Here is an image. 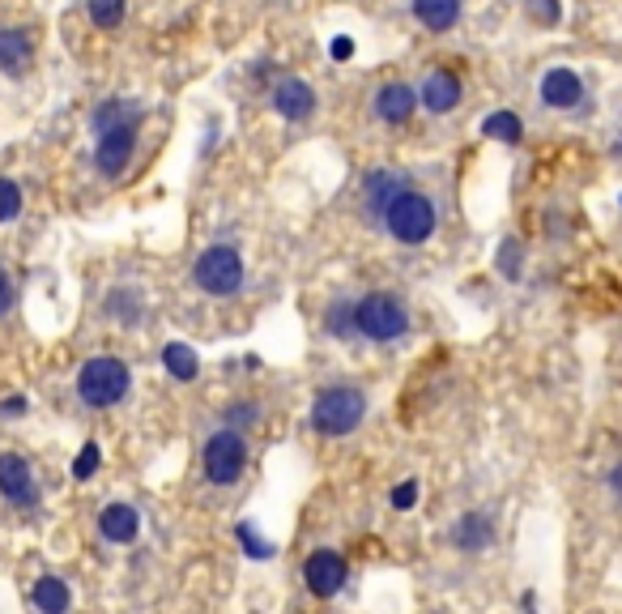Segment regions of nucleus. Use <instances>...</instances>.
<instances>
[{
    "label": "nucleus",
    "mask_w": 622,
    "mask_h": 614,
    "mask_svg": "<svg viewBox=\"0 0 622 614\" xmlns=\"http://www.w3.org/2000/svg\"><path fill=\"white\" fill-rule=\"evenodd\" d=\"M367 419V392L358 385H328V389L316 392L312 410H307V422L316 436L325 440H341V436H354Z\"/></svg>",
    "instance_id": "obj_1"
},
{
    "label": "nucleus",
    "mask_w": 622,
    "mask_h": 614,
    "mask_svg": "<svg viewBox=\"0 0 622 614\" xmlns=\"http://www.w3.org/2000/svg\"><path fill=\"white\" fill-rule=\"evenodd\" d=\"M384 231L401 244V248H422L427 239L435 235V226H439V214H435V201L427 193H418V188H401V193L392 196V205L384 209Z\"/></svg>",
    "instance_id": "obj_2"
},
{
    "label": "nucleus",
    "mask_w": 622,
    "mask_h": 614,
    "mask_svg": "<svg viewBox=\"0 0 622 614\" xmlns=\"http://www.w3.org/2000/svg\"><path fill=\"white\" fill-rule=\"evenodd\" d=\"M133 389V367L115 355H99V359H85L78 371V397H82L90 410H111L120 406Z\"/></svg>",
    "instance_id": "obj_3"
},
{
    "label": "nucleus",
    "mask_w": 622,
    "mask_h": 614,
    "mask_svg": "<svg viewBox=\"0 0 622 614\" xmlns=\"http://www.w3.org/2000/svg\"><path fill=\"white\" fill-rule=\"evenodd\" d=\"M354 325H358V337L367 341H397L409 334V307L392 290H371L354 299Z\"/></svg>",
    "instance_id": "obj_4"
},
{
    "label": "nucleus",
    "mask_w": 622,
    "mask_h": 614,
    "mask_svg": "<svg viewBox=\"0 0 622 614\" xmlns=\"http://www.w3.org/2000/svg\"><path fill=\"white\" fill-rule=\"evenodd\" d=\"M141 124H145V115H129V120H115V124L94 129V171L103 180H120L124 171L133 167Z\"/></svg>",
    "instance_id": "obj_5"
},
{
    "label": "nucleus",
    "mask_w": 622,
    "mask_h": 614,
    "mask_svg": "<svg viewBox=\"0 0 622 614\" xmlns=\"http://www.w3.org/2000/svg\"><path fill=\"white\" fill-rule=\"evenodd\" d=\"M192 282L201 295L210 299H231L239 286H244V256L231 248V244H214L196 256L192 265Z\"/></svg>",
    "instance_id": "obj_6"
},
{
    "label": "nucleus",
    "mask_w": 622,
    "mask_h": 614,
    "mask_svg": "<svg viewBox=\"0 0 622 614\" xmlns=\"http://www.w3.org/2000/svg\"><path fill=\"white\" fill-rule=\"evenodd\" d=\"M201 465H205V478H210L214 487H235L247 470L244 431H235V427L214 431V436L205 440V448H201Z\"/></svg>",
    "instance_id": "obj_7"
},
{
    "label": "nucleus",
    "mask_w": 622,
    "mask_h": 614,
    "mask_svg": "<svg viewBox=\"0 0 622 614\" xmlns=\"http://www.w3.org/2000/svg\"><path fill=\"white\" fill-rule=\"evenodd\" d=\"M350 581V563L337 555V551H312V555L303 559V585L307 593H316V597H333V593H341Z\"/></svg>",
    "instance_id": "obj_8"
},
{
    "label": "nucleus",
    "mask_w": 622,
    "mask_h": 614,
    "mask_svg": "<svg viewBox=\"0 0 622 614\" xmlns=\"http://www.w3.org/2000/svg\"><path fill=\"white\" fill-rule=\"evenodd\" d=\"M538 99H541V108H550V112H575V108L584 103V82H580L575 69L554 64V69L541 73Z\"/></svg>",
    "instance_id": "obj_9"
},
{
    "label": "nucleus",
    "mask_w": 622,
    "mask_h": 614,
    "mask_svg": "<svg viewBox=\"0 0 622 614\" xmlns=\"http://www.w3.org/2000/svg\"><path fill=\"white\" fill-rule=\"evenodd\" d=\"M0 495L13 508H34L39 503V482L22 452H0Z\"/></svg>",
    "instance_id": "obj_10"
},
{
    "label": "nucleus",
    "mask_w": 622,
    "mask_h": 614,
    "mask_svg": "<svg viewBox=\"0 0 622 614\" xmlns=\"http://www.w3.org/2000/svg\"><path fill=\"white\" fill-rule=\"evenodd\" d=\"M460 99H465V85H460V78L452 73V69H443V64H435L431 73L422 78V85H418V108L431 115H448L460 108Z\"/></svg>",
    "instance_id": "obj_11"
},
{
    "label": "nucleus",
    "mask_w": 622,
    "mask_h": 614,
    "mask_svg": "<svg viewBox=\"0 0 622 614\" xmlns=\"http://www.w3.org/2000/svg\"><path fill=\"white\" fill-rule=\"evenodd\" d=\"M269 103L282 120L303 124V120H312V115H316V90L303 82V78H277L273 90H269Z\"/></svg>",
    "instance_id": "obj_12"
},
{
    "label": "nucleus",
    "mask_w": 622,
    "mask_h": 614,
    "mask_svg": "<svg viewBox=\"0 0 622 614\" xmlns=\"http://www.w3.org/2000/svg\"><path fill=\"white\" fill-rule=\"evenodd\" d=\"M371 112H376L379 124L401 129V124H409L414 112H418V90L409 82H384L376 90V99H371Z\"/></svg>",
    "instance_id": "obj_13"
},
{
    "label": "nucleus",
    "mask_w": 622,
    "mask_h": 614,
    "mask_svg": "<svg viewBox=\"0 0 622 614\" xmlns=\"http://www.w3.org/2000/svg\"><path fill=\"white\" fill-rule=\"evenodd\" d=\"M34 64V34L27 27H0V73L27 78Z\"/></svg>",
    "instance_id": "obj_14"
},
{
    "label": "nucleus",
    "mask_w": 622,
    "mask_h": 614,
    "mask_svg": "<svg viewBox=\"0 0 622 614\" xmlns=\"http://www.w3.org/2000/svg\"><path fill=\"white\" fill-rule=\"evenodd\" d=\"M406 188V175H397L392 167H376L367 171V180H363V209H367V218L379 223L384 218V209L392 205V196Z\"/></svg>",
    "instance_id": "obj_15"
},
{
    "label": "nucleus",
    "mask_w": 622,
    "mask_h": 614,
    "mask_svg": "<svg viewBox=\"0 0 622 614\" xmlns=\"http://www.w3.org/2000/svg\"><path fill=\"white\" fill-rule=\"evenodd\" d=\"M99 533L115 542V546H129L136 542V533H141V516H136L133 503H103V512H99Z\"/></svg>",
    "instance_id": "obj_16"
},
{
    "label": "nucleus",
    "mask_w": 622,
    "mask_h": 614,
    "mask_svg": "<svg viewBox=\"0 0 622 614\" xmlns=\"http://www.w3.org/2000/svg\"><path fill=\"white\" fill-rule=\"evenodd\" d=\"M409 13L431 30V34H448V30L460 22L465 4H460V0H409Z\"/></svg>",
    "instance_id": "obj_17"
},
{
    "label": "nucleus",
    "mask_w": 622,
    "mask_h": 614,
    "mask_svg": "<svg viewBox=\"0 0 622 614\" xmlns=\"http://www.w3.org/2000/svg\"><path fill=\"white\" fill-rule=\"evenodd\" d=\"M103 311L120 325H141L145 320V295L136 286H111L108 299H103Z\"/></svg>",
    "instance_id": "obj_18"
},
{
    "label": "nucleus",
    "mask_w": 622,
    "mask_h": 614,
    "mask_svg": "<svg viewBox=\"0 0 622 614\" xmlns=\"http://www.w3.org/2000/svg\"><path fill=\"white\" fill-rule=\"evenodd\" d=\"M452 542L460 551H487L494 542V525H490L487 512H465L457 525H452Z\"/></svg>",
    "instance_id": "obj_19"
},
{
    "label": "nucleus",
    "mask_w": 622,
    "mask_h": 614,
    "mask_svg": "<svg viewBox=\"0 0 622 614\" xmlns=\"http://www.w3.org/2000/svg\"><path fill=\"white\" fill-rule=\"evenodd\" d=\"M30 602L39 614H64L69 611V585L60 576H39L30 589Z\"/></svg>",
    "instance_id": "obj_20"
},
{
    "label": "nucleus",
    "mask_w": 622,
    "mask_h": 614,
    "mask_svg": "<svg viewBox=\"0 0 622 614\" xmlns=\"http://www.w3.org/2000/svg\"><path fill=\"white\" fill-rule=\"evenodd\" d=\"M163 367L175 376V380H184V385H192V380L201 376V359H196V350H192L188 341H166Z\"/></svg>",
    "instance_id": "obj_21"
},
{
    "label": "nucleus",
    "mask_w": 622,
    "mask_h": 614,
    "mask_svg": "<svg viewBox=\"0 0 622 614\" xmlns=\"http://www.w3.org/2000/svg\"><path fill=\"white\" fill-rule=\"evenodd\" d=\"M85 13H90V27L111 34V30L124 27V18H129V0H85Z\"/></svg>",
    "instance_id": "obj_22"
},
{
    "label": "nucleus",
    "mask_w": 622,
    "mask_h": 614,
    "mask_svg": "<svg viewBox=\"0 0 622 614\" xmlns=\"http://www.w3.org/2000/svg\"><path fill=\"white\" fill-rule=\"evenodd\" d=\"M482 137L503 141V145H520V137H524V120L516 112H490L487 120H482Z\"/></svg>",
    "instance_id": "obj_23"
},
{
    "label": "nucleus",
    "mask_w": 622,
    "mask_h": 614,
    "mask_svg": "<svg viewBox=\"0 0 622 614\" xmlns=\"http://www.w3.org/2000/svg\"><path fill=\"white\" fill-rule=\"evenodd\" d=\"M129 115H145V108L136 99H103L94 112H90V133L103 129V124H115V120H129Z\"/></svg>",
    "instance_id": "obj_24"
},
{
    "label": "nucleus",
    "mask_w": 622,
    "mask_h": 614,
    "mask_svg": "<svg viewBox=\"0 0 622 614\" xmlns=\"http://www.w3.org/2000/svg\"><path fill=\"white\" fill-rule=\"evenodd\" d=\"M325 329H328V337H337V341H350V337L358 334V325H354V299H337V304H328Z\"/></svg>",
    "instance_id": "obj_25"
},
{
    "label": "nucleus",
    "mask_w": 622,
    "mask_h": 614,
    "mask_svg": "<svg viewBox=\"0 0 622 614\" xmlns=\"http://www.w3.org/2000/svg\"><path fill=\"white\" fill-rule=\"evenodd\" d=\"M22 205H27L22 184H18V180H9V175H0V226L18 223V218H22Z\"/></svg>",
    "instance_id": "obj_26"
},
{
    "label": "nucleus",
    "mask_w": 622,
    "mask_h": 614,
    "mask_svg": "<svg viewBox=\"0 0 622 614\" xmlns=\"http://www.w3.org/2000/svg\"><path fill=\"white\" fill-rule=\"evenodd\" d=\"M235 538L244 542V551L252 559H273V542L261 530H256L252 521H239V525H235Z\"/></svg>",
    "instance_id": "obj_27"
},
{
    "label": "nucleus",
    "mask_w": 622,
    "mask_h": 614,
    "mask_svg": "<svg viewBox=\"0 0 622 614\" xmlns=\"http://www.w3.org/2000/svg\"><path fill=\"white\" fill-rule=\"evenodd\" d=\"M524 13L533 27H554L563 18V4L559 0H524Z\"/></svg>",
    "instance_id": "obj_28"
},
{
    "label": "nucleus",
    "mask_w": 622,
    "mask_h": 614,
    "mask_svg": "<svg viewBox=\"0 0 622 614\" xmlns=\"http://www.w3.org/2000/svg\"><path fill=\"white\" fill-rule=\"evenodd\" d=\"M99 465H103V452L90 440V444L78 452V461H73V478H78V482H90V478L99 474Z\"/></svg>",
    "instance_id": "obj_29"
},
{
    "label": "nucleus",
    "mask_w": 622,
    "mask_h": 614,
    "mask_svg": "<svg viewBox=\"0 0 622 614\" xmlns=\"http://www.w3.org/2000/svg\"><path fill=\"white\" fill-rule=\"evenodd\" d=\"M222 415H226V422H231L235 431H239V427H244V431H247L252 422L261 419V406H256V401H231V406H226Z\"/></svg>",
    "instance_id": "obj_30"
},
{
    "label": "nucleus",
    "mask_w": 622,
    "mask_h": 614,
    "mask_svg": "<svg viewBox=\"0 0 622 614\" xmlns=\"http://www.w3.org/2000/svg\"><path fill=\"white\" fill-rule=\"evenodd\" d=\"M499 274L503 278H520V244L516 239H508L503 252H499Z\"/></svg>",
    "instance_id": "obj_31"
},
{
    "label": "nucleus",
    "mask_w": 622,
    "mask_h": 614,
    "mask_svg": "<svg viewBox=\"0 0 622 614\" xmlns=\"http://www.w3.org/2000/svg\"><path fill=\"white\" fill-rule=\"evenodd\" d=\"M418 495H422V491H418V482H414V478H406L401 487H392V508H397V512H406V508H414V503H418Z\"/></svg>",
    "instance_id": "obj_32"
},
{
    "label": "nucleus",
    "mask_w": 622,
    "mask_h": 614,
    "mask_svg": "<svg viewBox=\"0 0 622 614\" xmlns=\"http://www.w3.org/2000/svg\"><path fill=\"white\" fill-rule=\"evenodd\" d=\"M13 299H18V286H13V274L0 265V316L13 307Z\"/></svg>",
    "instance_id": "obj_33"
},
{
    "label": "nucleus",
    "mask_w": 622,
    "mask_h": 614,
    "mask_svg": "<svg viewBox=\"0 0 622 614\" xmlns=\"http://www.w3.org/2000/svg\"><path fill=\"white\" fill-rule=\"evenodd\" d=\"M27 415V397H9L0 401V419H22Z\"/></svg>",
    "instance_id": "obj_34"
},
{
    "label": "nucleus",
    "mask_w": 622,
    "mask_h": 614,
    "mask_svg": "<svg viewBox=\"0 0 622 614\" xmlns=\"http://www.w3.org/2000/svg\"><path fill=\"white\" fill-rule=\"evenodd\" d=\"M350 57H354L350 39H333V60H350Z\"/></svg>",
    "instance_id": "obj_35"
},
{
    "label": "nucleus",
    "mask_w": 622,
    "mask_h": 614,
    "mask_svg": "<svg viewBox=\"0 0 622 614\" xmlns=\"http://www.w3.org/2000/svg\"><path fill=\"white\" fill-rule=\"evenodd\" d=\"M610 487H614V495H619V500H622V461H619V470L610 474Z\"/></svg>",
    "instance_id": "obj_36"
}]
</instances>
